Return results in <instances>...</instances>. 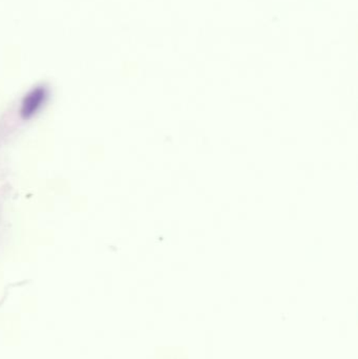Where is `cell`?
<instances>
[{"label": "cell", "mask_w": 358, "mask_h": 359, "mask_svg": "<svg viewBox=\"0 0 358 359\" xmlns=\"http://www.w3.org/2000/svg\"><path fill=\"white\" fill-rule=\"evenodd\" d=\"M48 100V93L46 90L39 88V90H33L29 93L21 103L20 113L21 117L23 120H29L37 115L41 111L43 105L46 104Z\"/></svg>", "instance_id": "6da1fadb"}]
</instances>
